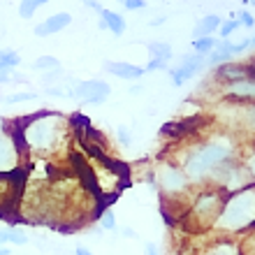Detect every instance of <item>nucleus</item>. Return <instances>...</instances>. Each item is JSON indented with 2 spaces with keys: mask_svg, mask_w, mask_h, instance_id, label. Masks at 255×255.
Instances as JSON below:
<instances>
[{
  "mask_svg": "<svg viewBox=\"0 0 255 255\" xmlns=\"http://www.w3.org/2000/svg\"><path fill=\"white\" fill-rule=\"evenodd\" d=\"M23 158H54L61 151H67L72 141V119L61 112L42 109L12 126Z\"/></svg>",
  "mask_w": 255,
  "mask_h": 255,
  "instance_id": "obj_1",
  "label": "nucleus"
},
{
  "mask_svg": "<svg viewBox=\"0 0 255 255\" xmlns=\"http://www.w3.org/2000/svg\"><path fill=\"white\" fill-rule=\"evenodd\" d=\"M242 148L244 144L235 134L221 130V132L211 134L207 139L186 144V151L179 155L176 165L181 167L190 186L200 188V186H207L216 169L223 167L225 162L235 160L237 155L242 153Z\"/></svg>",
  "mask_w": 255,
  "mask_h": 255,
  "instance_id": "obj_2",
  "label": "nucleus"
},
{
  "mask_svg": "<svg viewBox=\"0 0 255 255\" xmlns=\"http://www.w3.org/2000/svg\"><path fill=\"white\" fill-rule=\"evenodd\" d=\"M255 223V186L225 195L223 209L209 232L218 237H242L244 232L253 230Z\"/></svg>",
  "mask_w": 255,
  "mask_h": 255,
  "instance_id": "obj_3",
  "label": "nucleus"
},
{
  "mask_svg": "<svg viewBox=\"0 0 255 255\" xmlns=\"http://www.w3.org/2000/svg\"><path fill=\"white\" fill-rule=\"evenodd\" d=\"M225 195L214 186H200L190 195V202L183 211V225L190 232H209L223 209Z\"/></svg>",
  "mask_w": 255,
  "mask_h": 255,
  "instance_id": "obj_4",
  "label": "nucleus"
},
{
  "mask_svg": "<svg viewBox=\"0 0 255 255\" xmlns=\"http://www.w3.org/2000/svg\"><path fill=\"white\" fill-rule=\"evenodd\" d=\"M153 172H155V186L160 188L162 197L169 204H181V211H186L190 195H193V186H190V181L181 172V167L174 160H167V162H160Z\"/></svg>",
  "mask_w": 255,
  "mask_h": 255,
  "instance_id": "obj_5",
  "label": "nucleus"
},
{
  "mask_svg": "<svg viewBox=\"0 0 255 255\" xmlns=\"http://www.w3.org/2000/svg\"><path fill=\"white\" fill-rule=\"evenodd\" d=\"M21 162H26V158L19 146V139L12 126L2 121L0 123V174L21 172Z\"/></svg>",
  "mask_w": 255,
  "mask_h": 255,
  "instance_id": "obj_6",
  "label": "nucleus"
},
{
  "mask_svg": "<svg viewBox=\"0 0 255 255\" xmlns=\"http://www.w3.org/2000/svg\"><path fill=\"white\" fill-rule=\"evenodd\" d=\"M251 49H253V35H246V40H242V42L218 40L214 51L207 56V70H214V67L225 65V63H235L244 54L251 56Z\"/></svg>",
  "mask_w": 255,
  "mask_h": 255,
  "instance_id": "obj_7",
  "label": "nucleus"
},
{
  "mask_svg": "<svg viewBox=\"0 0 255 255\" xmlns=\"http://www.w3.org/2000/svg\"><path fill=\"white\" fill-rule=\"evenodd\" d=\"M112 86L102 79H74L70 86V100H77L81 105H102L109 100Z\"/></svg>",
  "mask_w": 255,
  "mask_h": 255,
  "instance_id": "obj_8",
  "label": "nucleus"
},
{
  "mask_svg": "<svg viewBox=\"0 0 255 255\" xmlns=\"http://www.w3.org/2000/svg\"><path fill=\"white\" fill-rule=\"evenodd\" d=\"M255 70L253 63H225V65H218L211 70V79H214L216 86H223V84H232V81H242V79H253Z\"/></svg>",
  "mask_w": 255,
  "mask_h": 255,
  "instance_id": "obj_9",
  "label": "nucleus"
},
{
  "mask_svg": "<svg viewBox=\"0 0 255 255\" xmlns=\"http://www.w3.org/2000/svg\"><path fill=\"white\" fill-rule=\"evenodd\" d=\"M251 251H253V246H249V251H246L239 237H218L209 246H204L202 255H246Z\"/></svg>",
  "mask_w": 255,
  "mask_h": 255,
  "instance_id": "obj_10",
  "label": "nucleus"
},
{
  "mask_svg": "<svg viewBox=\"0 0 255 255\" xmlns=\"http://www.w3.org/2000/svg\"><path fill=\"white\" fill-rule=\"evenodd\" d=\"M221 98L230 102H253L255 95V81L253 79H242V81H232V84H223L218 86Z\"/></svg>",
  "mask_w": 255,
  "mask_h": 255,
  "instance_id": "obj_11",
  "label": "nucleus"
},
{
  "mask_svg": "<svg viewBox=\"0 0 255 255\" xmlns=\"http://www.w3.org/2000/svg\"><path fill=\"white\" fill-rule=\"evenodd\" d=\"M67 26H72V14L56 12V14H49L42 23H37L33 33L37 35V37H51V35H56V33H63Z\"/></svg>",
  "mask_w": 255,
  "mask_h": 255,
  "instance_id": "obj_12",
  "label": "nucleus"
},
{
  "mask_svg": "<svg viewBox=\"0 0 255 255\" xmlns=\"http://www.w3.org/2000/svg\"><path fill=\"white\" fill-rule=\"evenodd\" d=\"M105 72H109L112 77L116 79H123V81H139L144 77V67L134 65V63H126V61H105Z\"/></svg>",
  "mask_w": 255,
  "mask_h": 255,
  "instance_id": "obj_13",
  "label": "nucleus"
},
{
  "mask_svg": "<svg viewBox=\"0 0 255 255\" xmlns=\"http://www.w3.org/2000/svg\"><path fill=\"white\" fill-rule=\"evenodd\" d=\"M221 23H223L221 14H204V16H200L193 28V40H197V37H211L218 30Z\"/></svg>",
  "mask_w": 255,
  "mask_h": 255,
  "instance_id": "obj_14",
  "label": "nucleus"
},
{
  "mask_svg": "<svg viewBox=\"0 0 255 255\" xmlns=\"http://www.w3.org/2000/svg\"><path fill=\"white\" fill-rule=\"evenodd\" d=\"M100 21L105 23V28H107L112 35H116V37H121L123 33H126V28H128V21L123 19V14L114 12V9H107V7H102L100 12Z\"/></svg>",
  "mask_w": 255,
  "mask_h": 255,
  "instance_id": "obj_15",
  "label": "nucleus"
},
{
  "mask_svg": "<svg viewBox=\"0 0 255 255\" xmlns=\"http://www.w3.org/2000/svg\"><path fill=\"white\" fill-rule=\"evenodd\" d=\"M148 49V54L153 56V58H158V61H174V51H172V44L169 42H162V40H153V42H148L146 44Z\"/></svg>",
  "mask_w": 255,
  "mask_h": 255,
  "instance_id": "obj_16",
  "label": "nucleus"
},
{
  "mask_svg": "<svg viewBox=\"0 0 255 255\" xmlns=\"http://www.w3.org/2000/svg\"><path fill=\"white\" fill-rule=\"evenodd\" d=\"M33 70H37L40 74H47V72L63 70V65H61V61H58V58H54V56H40V58H35Z\"/></svg>",
  "mask_w": 255,
  "mask_h": 255,
  "instance_id": "obj_17",
  "label": "nucleus"
},
{
  "mask_svg": "<svg viewBox=\"0 0 255 255\" xmlns=\"http://www.w3.org/2000/svg\"><path fill=\"white\" fill-rule=\"evenodd\" d=\"M47 2H51V0H19V16L21 19H33V14Z\"/></svg>",
  "mask_w": 255,
  "mask_h": 255,
  "instance_id": "obj_18",
  "label": "nucleus"
},
{
  "mask_svg": "<svg viewBox=\"0 0 255 255\" xmlns=\"http://www.w3.org/2000/svg\"><path fill=\"white\" fill-rule=\"evenodd\" d=\"M239 28H242V26H239V21H237L235 16H230V19H223V23L218 26V30H216V35H218L216 40H230V37H232V35H235Z\"/></svg>",
  "mask_w": 255,
  "mask_h": 255,
  "instance_id": "obj_19",
  "label": "nucleus"
},
{
  "mask_svg": "<svg viewBox=\"0 0 255 255\" xmlns=\"http://www.w3.org/2000/svg\"><path fill=\"white\" fill-rule=\"evenodd\" d=\"M216 37L211 35V37H197V40H193V54H200V56H209L211 51H214L216 47Z\"/></svg>",
  "mask_w": 255,
  "mask_h": 255,
  "instance_id": "obj_20",
  "label": "nucleus"
},
{
  "mask_svg": "<svg viewBox=\"0 0 255 255\" xmlns=\"http://www.w3.org/2000/svg\"><path fill=\"white\" fill-rule=\"evenodd\" d=\"M40 98L37 95V91H16V93H9L2 102H7V105H19V102H35Z\"/></svg>",
  "mask_w": 255,
  "mask_h": 255,
  "instance_id": "obj_21",
  "label": "nucleus"
},
{
  "mask_svg": "<svg viewBox=\"0 0 255 255\" xmlns=\"http://www.w3.org/2000/svg\"><path fill=\"white\" fill-rule=\"evenodd\" d=\"M28 242H30V237H28L26 230L7 228V244H12V246H26Z\"/></svg>",
  "mask_w": 255,
  "mask_h": 255,
  "instance_id": "obj_22",
  "label": "nucleus"
},
{
  "mask_svg": "<svg viewBox=\"0 0 255 255\" xmlns=\"http://www.w3.org/2000/svg\"><path fill=\"white\" fill-rule=\"evenodd\" d=\"M98 225H100V230H105V232H119V223H116V216L112 209L102 211L100 218H98Z\"/></svg>",
  "mask_w": 255,
  "mask_h": 255,
  "instance_id": "obj_23",
  "label": "nucleus"
},
{
  "mask_svg": "<svg viewBox=\"0 0 255 255\" xmlns=\"http://www.w3.org/2000/svg\"><path fill=\"white\" fill-rule=\"evenodd\" d=\"M19 63H21L19 51H14V49H0V67H9V70H14Z\"/></svg>",
  "mask_w": 255,
  "mask_h": 255,
  "instance_id": "obj_24",
  "label": "nucleus"
},
{
  "mask_svg": "<svg viewBox=\"0 0 255 255\" xmlns=\"http://www.w3.org/2000/svg\"><path fill=\"white\" fill-rule=\"evenodd\" d=\"M116 139H119V144H121V146H130V144H132V132H130V128L128 126H119L116 128Z\"/></svg>",
  "mask_w": 255,
  "mask_h": 255,
  "instance_id": "obj_25",
  "label": "nucleus"
},
{
  "mask_svg": "<svg viewBox=\"0 0 255 255\" xmlns=\"http://www.w3.org/2000/svg\"><path fill=\"white\" fill-rule=\"evenodd\" d=\"M235 19L239 21V26H246L249 30H253L255 19H253V14H251L249 9H244V12H237V14H235Z\"/></svg>",
  "mask_w": 255,
  "mask_h": 255,
  "instance_id": "obj_26",
  "label": "nucleus"
},
{
  "mask_svg": "<svg viewBox=\"0 0 255 255\" xmlns=\"http://www.w3.org/2000/svg\"><path fill=\"white\" fill-rule=\"evenodd\" d=\"M121 5L130 12H139V9H146V0H121Z\"/></svg>",
  "mask_w": 255,
  "mask_h": 255,
  "instance_id": "obj_27",
  "label": "nucleus"
},
{
  "mask_svg": "<svg viewBox=\"0 0 255 255\" xmlns=\"http://www.w3.org/2000/svg\"><path fill=\"white\" fill-rule=\"evenodd\" d=\"M162 67H167V63L158 61V58H151V61L146 63V67H144V72H155V70H162Z\"/></svg>",
  "mask_w": 255,
  "mask_h": 255,
  "instance_id": "obj_28",
  "label": "nucleus"
},
{
  "mask_svg": "<svg viewBox=\"0 0 255 255\" xmlns=\"http://www.w3.org/2000/svg\"><path fill=\"white\" fill-rule=\"evenodd\" d=\"M9 81H14V70L0 67V84H9Z\"/></svg>",
  "mask_w": 255,
  "mask_h": 255,
  "instance_id": "obj_29",
  "label": "nucleus"
},
{
  "mask_svg": "<svg viewBox=\"0 0 255 255\" xmlns=\"http://www.w3.org/2000/svg\"><path fill=\"white\" fill-rule=\"evenodd\" d=\"M84 2V7H88V9H95V12H100L102 9V5L98 2V0H81Z\"/></svg>",
  "mask_w": 255,
  "mask_h": 255,
  "instance_id": "obj_30",
  "label": "nucleus"
},
{
  "mask_svg": "<svg viewBox=\"0 0 255 255\" xmlns=\"http://www.w3.org/2000/svg\"><path fill=\"white\" fill-rule=\"evenodd\" d=\"M74 255H93V251L86 249L84 244H77V246H74Z\"/></svg>",
  "mask_w": 255,
  "mask_h": 255,
  "instance_id": "obj_31",
  "label": "nucleus"
},
{
  "mask_svg": "<svg viewBox=\"0 0 255 255\" xmlns=\"http://www.w3.org/2000/svg\"><path fill=\"white\" fill-rule=\"evenodd\" d=\"M144 253H146V255H162L160 251H158V246H155V244H146V246H144Z\"/></svg>",
  "mask_w": 255,
  "mask_h": 255,
  "instance_id": "obj_32",
  "label": "nucleus"
},
{
  "mask_svg": "<svg viewBox=\"0 0 255 255\" xmlns=\"http://www.w3.org/2000/svg\"><path fill=\"white\" fill-rule=\"evenodd\" d=\"M119 232H121L126 239H134V237H137V232H134L132 228H119Z\"/></svg>",
  "mask_w": 255,
  "mask_h": 255,
  "instance_id": "obj_33",
  "label": "nucleus"
},
{
  "mask_svg": "<svg viewBox=\"0 0 255 255\" xmlns=\"http://www.w3.org/2000/svg\"><path fill=\"white\" fill-rule=\"evenodd\" d=\"M144 88H146V86H141V84H134V86H130L128 91H130V95H141V93H144Z\"/></svg>",
  "mask_w": 255,
  "mask_h": 255,
  "instance_id": "obj_34",
  "label": "nucleus"
},
{
  "mask_svg": "<svg viewBox=\"0 0 255 255\" xmlns=\"http://www.w3.org/2000/svg\"><path fill=\"white\" fill-rule=\"evenodd\" d=\"M167 21V14H162V16H158V19H151L148 21V26H162Z\"/></svg>",
  "mask_w": 255,
  "mask_h": 255,
  "instance_id": "obj_35",
  "label": "nucleus"
},
{
  "mask_svg": "<svg viewBox=\"0 0 255 255\" xmlns=\"http://www.w3.org/2000/svg\"><path fill=\"white\" fill-rule=\"evenodd\" d=\"M0 246H9V244H7V228L0 230Z\"/></svg>",
  "mask_w": 255,
  "mask_h": 255,
  "instance_id": "obj_36",
  "label": "nucleus"
},
{
  "mask_svg": "<svg viewBox=\"0 0 255 255\" xmlns=\"http://www.w3.org/2000/svg\"><path fill=\"white\" fill-rule=\"evenodd\" d=\"M0 107H2V100H0Z\"/></svg>",
  "mask_w": 255,
  "mask_h": 255,
  "instance_id": "obj_37",
  "label": "nucleus"
}]
</instances>
